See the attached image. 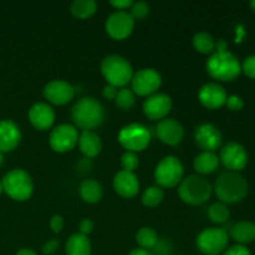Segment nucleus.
<instances>
[{"instance_id": "nucleus-26", "label": "nucleus", "mask_w": 255, "mask_h": 255, "mask_svg": "<svg viewBox=\"0 0 255 255\" xmlns=\"http://www.w3.org/2000/svg\"><path fill=\"white\" fill-rule=\"evenodd\" d=\"M231 236L241 246L252 243L255 241V224L248 221L236 223L231 228Z\"/></svg>"}, {"instance_id": "nucleus-42", "label": "nucleus", "mask_w": 255, "mask_h": 255, "mask_svg": "<svg viewBox=\"0 0 255 255\" xmlns=\"http://www.w3.org/2000/svg\"><path fill=\"white\" fill-rule=\"evenodd\" d=\"M110 4L116 7L117 10H126L127 11V9H131L133 1L132 0H111Z\"/></svg>"}, {"instance_id": "nucleus-4", "label": "nucleus", "mask_w": 255, "mask_h": 255, "mask_svg": "<svg viewBox=\"0 0 255 255\" xmlns=\"http://www.w3.org/2000/svg\"><path fill=\"white\" fill-rule=\"evenodd\" d=\"M101 72L107 84L115 87H126L133 76V69L127 59L121 55H107L101 61Z\"/></svg>"}, {"instance_id": "nucleus-21", "label": "nucleus", "mask_w": 255, "mask_h": 255, "mask_svg": "<svg viewBox=\"0 0 255 255\" xmlns=\"http://www.w3.org/2000/svg\"><path fill=\"white\" fill-rule=\"evenodd\" d=\"M21 141V131L11 120L0 121V152H10L17 147Z\"/></svg>"}, {"instance_id": "nucleus-6", "label": "nucleus", "mask_w": 255, "mask_h": 255, "mask_svg": "<svg viewBox=\"0 0 255 255\" xmlns=\"http://www.w3.org/2000/svg\"><path fill=\"white\" fill-rule=\"evenodd\" d=\"M2 191L11 199L17 202L27 201L34 192L31 176L21 168H14L7 172L1 181Z\"/></svg>"}, {"instance_id": "nucleus-48", "label": "nucleus", "mask_w": 255, "mask_h": 255, "mask_svg": "<svg viewBox=\"0 0 255 255\" xmlns=\"http://www.w3.org/2000/svg\"><path fill=\"white\" fill-rule=\"evenodd\" d=\"M251 6L253 7V10L255 11V0H252V1H251Z\"/></svg>"}, {"instance_id": "nucleus-14", "label": "nucleus", "mask_w": 255, "mask_h": 255, "mask_svg": "<svg viewBox=\"0 0 255 255\" xmlns=\"http://www.w3.org/2000/svg\"><path fill=\"white\" fill-rule=\"evenodd\" d=\"M142 109H143V114L149 120L161 121V120L166 119L167 115L171 111L172 99L169 95L164 94V92H156V94L146 97Z\"/></svg>"}, {"instance_id": "nucleus-18", "label": "nucleus", "mask_w": 255, "mask_h": 255, "mask_svg": "<svg viewBox=\"0 0 255 255\" xmlns=\"http://www.w3.org/2000/svg\"><path fill=\"white\" fill-rule=\"evenodd\" d=\"M227 92L222 85L217 82H207L199 89L198 99L204 107L216 110L223 106L227 101Z\"/></svg>"}, {"instance_id": "nucleus-23", "label": "nucleus", "mask_w": 255, "mask_h": 255, "mask_svg": "<svg viewBox=\"0 0 255 255\" xmlns=\"http://www.w3.org/2000/svg\"><path fill=\"white\" fill-rule=\"evenodd\" d=\"M219 157L214 152L202 151L193 159V168L199 174H211L218 168Z\"/></svg>"}, {"instance_id": "nucleus-2", "label": "nucleus", "mask_w": 255, "mask_h": 255, "mask_svg": "<svg viewBox=\"0 0 255 255\" xmlns=\"http://www.w3.org/2000/svg\"><path fill=\"white\" fill-rule=\"evenodd\" d=\"M249 184L247 179L238 172H223L217 178L214 191L217 197L224 204H234L243 201L248 194Z\"/></svg>"}, {"instance_id": "nucleus-10", "label": "nucleus", "mask_w": 255, "mask_h": 255, "mask_svg": "<svg viewBox=\"0 0 255 255\" xmlns=\"http://www.w3.org/2000/svg\"><path fill=\"white\" fill-rule=\"evenodd\" d=\"M161 74L152 67H146L134 72L131 80V90L138 96L148 97L156 94L157 90L161 87Z\"/></svg>"}, {"instance_id": "nucleus-41", "label": "nucleus", "mask_w": 255, "mask_h": 255, "mask_svg": "<svg viewBox=\"0 0 255 255\" xmlns=\"http://www.w3.org/2000/svg\"><path fill=\"white\" fill-rule=\"evenodd\" d=\"M59 244H60V242L57 241V239H50L49 242H46V243L42 246V248H41L42 254L44 255L54 254L55 252H56V249L59 248Z\"/></svg>"}, {"instance_id": "nucleus-20", "label": "nucleus", "mask_w": 255, "mask_h": 255, "mask_svg": "<svg viewBox=\"0 0 255 255\" xmlns=\"http://www.w3.org/2000/svg\"><path fill=\"white\" fill-rule=\"evenodd\" d=\"M114 189L124 198H132L139 191L138 177L134 174V172L121 169L114 177Z\"/></svg>"}, {"instance_id": "nucleus-30", "label": "nucleus", "mask_w": 255, "mask_h": 255, "mask_svg": "<svg viewBox=\"0 0 255 255\" xmlns=\"http://www.w3.org/2000/svg\"><path fill=\"white\" fill-rule=\"evenodd\" d=\"M208 218L214 224H224L231 218V211L227 204L218 202V203L212 204L208 208Z\"/></svg>"}, {"instance_id": "nucleus-36", "label": "nucleus", "mask_w": 255, "mask_h": 255, "mask_svg": "<svg viewBox=\"0 0 255 255\" xmlns=\"http://www.w3.org/2000/svg\"><path fill=\"white\" fill-rule=\"evenodd\" d=\"M242 70H243L247 76L255 79V55H251V56L244 60L243 65H242Z\"/></svg>"}, {"instance_id": "nucleus-44", "label": "nucleus", "mask_w": 255, "mask_h": 255, "mask_svg": "<svg viewBox=\"0 0 255 255\" xmlns=\"http://www.w3.org/2000/svg\"><path fill=\"white\" fill-rule=\"evenodd\" d=\"M227 47H228V44H227L226 40L219 39L216 41V46H214V50L216 51H227Z\"/></svg>"}, {"instance_id": "nucleus-9", "label": "nucleus", "mask_w": 255, "mask_h": 255, "mask_svg": "<svg viewBox=\"0 0 255 255\" xmlns=\"http://www.w3.org/2000/svg\"><path fill=\"white\" fill-rule=\"evenodd\" d=\"M229 236L224 228L212 227L206 228L198 234L196 239L197 248L206 255H218L226 251Z\"/></svg>"}, {"instance_id": "nucleus-15", "label": "nucleus", "mask_w": 255, "mask_h": 255, "mask_svg": "<svg viewBox=\"0 0 255 255\" xmlns=\"http://www.w3.org/2000/svg\"><path fill=\"white\" fill-rule=\"evenodd\" d=\"M194 141L197 146L207 152H214L222 146L223 136L218 127L212 124H201L194 129Z\"/></svg>"}, {"instance_id": "nucleus-28", "label": "nucleus", "mask_w": 255, "mask_h": 255, "mask_svg": "<svg viewBox=\"0 0 255 255\" xmlns=\"http://www.w3.org/2000/svg\"><path fill=\"white\" fill-rule=\"evenodd\" d=\"M193 47L201 54H213L214 46H216V40L213 39L211 34L206 31H199L193 35L192 39Z\"/></svg>"}, {"instance_id": "nucleus-38", "label": "nucleus", "mask_w": 255, "mask_h": 255, "mask_svg": "<svg viewBox=\"0 0 255 255\" xmlns=\"http://www.w3.org/2000/svg\"><path fill=\"white\" fill-rule=\"evenodd\" d=\"M65 226V221H64V217L60 216V214H55V216L51 217L50 219V228L52 229V232L55 233H60L62 231Z\"/></svg>"}, {"instance_id": "nucleus-11", "label": "nucleus", "mask_w": 255, "mask_h": 255, "mask_svg": "<svg viewBox=\"0 0 255 255\" xmlns=\"http://www.w3.org/2000/svg\"><path fill=\"white\" fill-rule=\"evenodd\" d=\"M77 141H79V132L71 124L57 125L49 137L50 147L59 153L71 151L77 144Z\"/></svg>"}, {"instance_id": "nucleus-13", "label": "nucleus", "mask_w": 255, "mask_h": 255, "mask_svg": "<svg viewBox=\"0 0 255 255\" xmlns=\"http://www.w3.org/2000/svg\"><path fill=\"white\" fill-rule=\"evenodd\" d=\"M219 161H222V163L231 171L238 172L246 168L248 163V153L244 146L238 142H228L221 149Z\"/></svg>"}, {"instance_id": "nucleus-27", "label": "nucleus", "mask_w": 255, "mask_h": 255, "mask_svg": "<svg viewBox=\"0 0 255 255\" xmlns=\"http://www.w3.org/2000/svg\"><path fill=\"white\" fill-rule=\"evenodd\" d=\"M72 15L79 19L91 17L97 10V2L95 0H74L70 5Z\"/></svg>"}, {"instance_id": "nucleus-45", "label": "nucleus", "mask_w": 255, "mask_h": 255, "mask_svg": "<svg viewBox=\"0 0 255 255\" xmlns=\"http://www.w3.org/2000/svg\"><path fill=\"white\" fill-rule=\"evenodd\" d=\"M128 255H152L151 252L147 251V249H143V248H136V249H132L131 252H129Z\"/></svg>"}, {"instance_id": "nucleus-3", "label": "nucleus", "mask_w": 255, "mask_h": 255, "mask_svg": "<svg viewBox=\"0 0 255 255\" xmlns=\"http://www.w3.org/2000/svg\"><path fill=\"white\" fill-rule=\"evenodd\" d=\"M206 69L213 79L219 81H232L242 72V65L238 57L232 52L214 51L207 60Z\"/></svg>"}, {"instance_id": "nucleus-49", "label": "nucleus", "mask_w": 255, "mask_h": 255, "mask_svg": "<svg viewBox=\"0 0 255 255\" xmlns=\"http://www.w3.org/2000/svg\"><path fill=\"white\" fill-rule=\"evenodd\" d=\"M2 193V184H1V182H0V194Z\"/></svg>"}, {"instance_id": "nucleus-32", "label": "nucleus", "mask_w": 255, "mask_h": 255, "mask_svg": "<svg viewBox=\"0 0 255 255\" xmlns=\"http://www.w3.org/2000/svg\"><path fill=\"white\" fill-rule=\"evenodd\" d=\"M114 101L117 105V107L126 111V110H129L133 106L134 101H136V96H134V92L131 89L122 87V89H119Z\"/></svg>"}, {"instance_id": "nucleus-34", "label": "nucleus", "mask_w": 255, "mask_h": 255, "mask_svg": "<svg viewBox=\"0 0 255 255\" xmlns=\"http://www.w3.org/2000/svg\"><path fill=\"white\" fill-rule=\"evenodd\" d=\"M129 10H131L129 14L134 20H141L149 14V5L146 1H136L132 4Z\"/></svg>"}, {"instance_id": "nucleus-5", "label": "nucleus", "mask_w": 255, "mask_h": 255, "mask_svg": "<svg viewBox=\"0 0 255 255\" xmlns=\"http://www.w3.org/2000/svg\"><path fill=\"white\" fill-rule=\"evenodd\" d=\"M212 184L208 179L198 174H192L182 179L178 184V196L189 206H201L212 196Z\"/></svg>"}, {"instance_id": "nucleus-43", "label": "nucleus", "mask_w": 255, "mask_h": 255, "mask_svg": "<svg viewBox=\"0 0 255 255\" xmlns=\"http://www.w3.org/2000/svg\"><path fill=\"white\" fill-rule=\"evenodd\" d=\"M117 91H119L117 87L107 84L106 86L104 87V90H102V95H104V97L106 100H115V97H116L117 95Z\"/></svg>"}, {"instance_id": "nucleus-46", "label": "nucleus", "mask_w": 255, "mask_h": 255, "mask_svg": "<svg viewBox=\"0 0 255 255\" xmlns=\"http://www.w3.org/2000/svg\"><path fill=\"white\" fill-rule=\"evenodd\" d=\"M15 255H37V254H36V252L32 251V249L24 248V249H20L19 252H16V254Z\"/></svg>"}, {"instance_id": "nucleus-22", "label": "nucleus", "mask_w": 255, "mask_h": 255, "mask_svg": "<svg viewBox=\"0 0 255 255\" xmlns=\"http://www.w3.org/2000/svg\"><path fill=\"white\" fill-rule=\"evenodd\" d=\"M79 148L86 158H94L100 154L102 149V142L99 134L94 131H82L79 134Z\"/></svg>"}, {"instance_id": "nucleus-33", "label": "nucleus", "mask_w": 255, "mask_h": 255, "mask_svg": "<svg viewBox=\"0 0 255 255\" xmlns=\"http://www.w3.org/2000/svg\"><path fill=\"white\" fill-rule=\"evenodd\" d=\"M138 164H139V158L138 156H137V153H134V152L126 151L121 156V167L124 171L133 172L134 169L138 167Z\"/></svg>"}, {"instance_id": "nucleus-35", "label": "nucleus", "mask_w": 255, "mask_h": 255, "mask_svg": "<svg viewBox=\"0 0 255 255\" xmlns=\"http://www.w3.org/2000/svg\"><path fill=\"white\" fill-rule=\"evenodd\" d=\"M226 105L231 111H239L244 107V101L238 95H231V96L227 97Z\"/></svg>"}, {"instance_id": "nucleus-7", "label": "nucleus", "mask_w": 255, "mask_h": 255, "mask_svg": "<svg viewBox=\"0 0 255 255\" xmlns=\"http://www.w3.org/2000/svg\"><path fill=\"white\" fill-rule=\"evenodd\" d=\"M184 167L176 156H166L158 162L154 169V179L158 187L173 188L183 179Z\"/></svg>"}, {"instance_id": "nucleus-31", "label": "nucleus", "mask_w": 255, "mask_h": 255, "mask_svg": "<svg viewBox=\"0 0 255 255\" xmlns=\"http://www.w3.org/2000/svg\"><path fill=\"white\" fill-rule=\"evenodd\" d=\"M164 198V192L161 187L158 186H151L148 188L144 189L142 193V203L149 208H154V207L159 206Z\"/></svg>"}, {"instance_id": "nucleus-37", "label": "nucleus", "mask_w": 255, "mask_h": 255, "mask_svg": "<svg viewBox=\"0 0 255 255\" xmlns=\"http://www.w3.org/2000/svg\"><path fill=\"white\" fill-rule=\"evenodd\" d=\"M172 252V246L168 241H158L156 247L153 248V252H151L152 255H169Z\"/></svg>"}, {"instance_id": "nucleus-29", "label": "nucleus", "mask_w": 255, "mask_h": 255, "mask_svg": "<svg viewBox=\"0 0 255 255\" xmlns=\"http://www.w3.org/2000/svg\"><path fill=\"white\" fill-rule=\"evenodd\" d=\"M158 241L159 239L158 236H157V232L152 229L151 227H142L136 233V242L139 246V248L147 249L149 252L156 247Z\"/></svg>"}, {"instance_id": "nucleus-8", "label": "nucleus", "mask_w": 255, "mask_h": 255, "mask_svg": "<svg viewBox=\"0 0 255 255\" xmlns=\"http://www.w3.org/2000/svg\"><path fill=\"white\" fill-rule=\"evenodd\" d=\"M120 144L129 152H141L151 142V132L142 124H129L122 127L119 132Z\"/></svg>"}, {"instance_id": "nucleus-19", "label": "nucleus", "mask_w": 255, "mask_h": 255, "mask_svg": "<svg viewBox=\"0 0 255 255\" xmlns=\"http://www.w3.org/2000/svg\"><path fill=\"white\" fill-rule=\"evenodd\" d=\"M27 117L35 128L45 131L54 125L55 111L47 102H36L29 109Z\"/></svg>"}, {"instance_id": "nucleus-24", "label": "nucleus", "mask_w": 255, "mask_h": 255, "mask_svg": "<svg viewBox=\"0 0 255 255\" xmlns=\"http://www.w3.org/2000/svg\"><path fill=\"white\" fill-rule=\"evenodd\" d=\"M79 193L82 201L86 203L95 204L99 203L104 196V188L101 184L95 179H85L79 187Z\"/></svg>"}, {"instance_id": "nucleus-17", "label": "nucleus", "mask_w": 255, "mask_h": 255, "mask_svg": "<svg viewBox=\"0 0 255 255\" xmlns=\"http://www.w3.org/2000/svg\"><path fill=\"white\" fill-rule=\"evenodd\" d=\"M156 133L159 141L168 146H177L182 142L184 136V128L177 120L163 119L157 124Z\"/></svg>"}, {"instance_id": "nucleus-1", "label": "nucleus", "mask_w": 255, "mask_h": 255, "mask_svg": "<svg viewBox=\"0 0 255 255\" xmlns=\"http://www.w3.org/2000/svg\"><path fill=\"white\" fill-rule=\"evenodd\" d=\"M71 120L76 128L92 131L104 122L105 109L95 97L84 96L77 100L71 107Z\"/></svg>"}, {"instance_id": "nucleus-39", "label": "nucleus", "mask_w": 255, "mask_h": 255, "mask_svg": "<svg viewBox=\"0 0 255 255\" xmlns=\"http://www.w3.org/2000/svg\"><path fill=\"white\" fill-rule=\"evenodd\" d=\"M94 222L91 221L90 218H85L80 222L79 224V233L80 234H84V236H89L92 231H94Z\"/></svg>"}, {"instance_id": "nucleus-40", "label": "nucleus", "mask_w": 255, "mask_h": 255, "mask_svg": "<svg viewBox=\"0 0 255 255\" xmlns=\"http://www.w3.org/2000/svg\"><path fill=\"white\" fill-rule=\"evenodd\" d=\"M223 255H252V254L247 247L241 246V244H237V246H233L229 249H227Z\"/></svg>"}, {"instance_id": "nucleus-16", "label": "nucleus", "mask_w": 255, "mask_h": 255, "mask_svg": "<svg viewBox=\"0 0 255 255\" xmlns=\"http://www.w3.org/2000/svg\"><path fill=\"white\" fill-rule=\"evenodd\" d=\"M44 97L54 105H66L75 97V87L65 80H51L44 86Z\"/></svg>"}, {"instance_id": "nucleus-47", "label": "nucleus", "mask_w": 255, "mask_h": 255, "mask_svg": "<svg viewBox=\"0 0 255 255\" xmlns=\"http://www.w3.org/2000/svg\"><path fill=\"white\" fill-rule=\"evenodd\" d=\"M2 163H4V154H2L1 152H0V167L2 166Z\"/></svg>"}, {"instance_id": "nucleus-12", "label": "nucleus", "mask_w": 255, "mask_h": 255, "mask_svg": "<svg viewBox=\"0 0 255 255\" xmlns=\"http://www.w3.org/2000/svg\"><path fill=\"white\" fill-rule=\"evenodd\" d=\"M134 21L136 20L132 17L126 10H116L112 12L106 20V31L112 39L124 40L131 35L133 31Z\"/></svg>"}, {"instance_id": "nucleus-25", "label": "nucleus", "mask_w": 255, "mask_h": 255, "mask_svg": "<svg viewBox=\"0 0 255 255\" xmlns=\"http://www.w3.org/2000/svg\"><path fill=\"white\" fill-rule=\"evenodd\" d=\"M65 252L67 255H91V242L87 238V236L75 233L67 239Z\"/></svg>"}]
</instances>
